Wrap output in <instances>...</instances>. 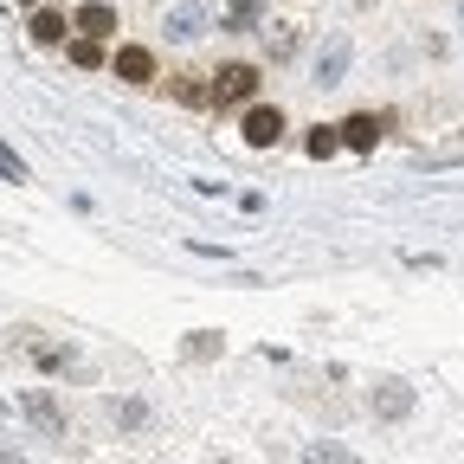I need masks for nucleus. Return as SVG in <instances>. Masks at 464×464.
Masks as SVG:
<instances>
[{"label":"nucleus","mask_w":464,"mask_h":464,"mask_svg":"<svg viewBox=\"0 0 464 464\" xmlns=\"http://www.w3.org/2000/svg\"><path fill=\"white\" fill-rule=\"evenodd\" d=\"M258 84H265V72L252 65V58H232V65L213 72V110H246V103H258Z\"/></svg>","instance_id":"obj_1"},{"label":"nucleus","mask_w":464,"mask_h":464,"mask_svg":"<svg viewBox=\"0 0 464 464\" xmlns=\"http://www.w3.org/2000/svg\"><path fill=\"white\" fill-rule=\"evenodd\" d=\"M110 78H123V84H161V65H155V45L142 39H116L110 45Z\"/></svg>","instance_id":"obj_2"},{"label":"nucleus","mask_w":464,"mask_h":464,"mask_svg":"<svg viewBox=\"0 0 464 464\" xmlns=\"http://www.w3.org/2000/svg\"><path fill=\"white\" fill-rule=\"evenodd\" d=\"M239 136H246V149H277L284 142V110L277 103H246Z\"/></svg>","instance_id":"obj_3"},{"label":"nucleus","mask_w":464,"mask_h":464,"mask_svg":"<svg viewBox=\"0 0 464 464\" xmlns=\"http://www.w3.org/2000/svg\"><path fill=\"white\" fill-rule=\"evenodd\" d=\"M381 130H387V116H374V110H348L342 123H335V142H342L348 155H368V149L381 142Z\"/></svg>","instance_id":"obj_4"},{"label":"nucleus","mask_w":464,"mask_h":464,"mask_svg":"<svg viewBox=\"0 0 464 464\" xmlns=\"http://www.w3.org/2000/svg\"><path fill=\"white\" fill-rule=\"evenodd\" d=\"M348 65H355V45H348V33H335V39H323V52H316L310 78H316L323 91H335V84L348 78Z\"/></svg>","instance_id":"obj_5"},{"label":"nucleus","mask_w":464,"mask_h":464,"mask_svg":"<svg viewBox=\"0 0 464 464\" xmlns=\"http://www.w3.org/2000/svg\"><path fill=\"white\" fill-rule=\"evenodd\" d=\"M72 33H78V39L110 45V39H116V7H110V0H84V7L72 14Z\"/></svg>","instance_id":"obj_6"},{"label":"nucleus","mask_w":464,"mask_h":464,"mask_svg":"<svg viewBox=\"0 0 464 464\" xmlns=\"http://www.w3.org/2000/svg\"><path fill=\"white\" fill-rule=\"evenodd\" d=\"M26 39H33V45H65V39H72V14H58L52 0H45V7L26 14Z\"/></svg>","instance_id":"obj_7"},{"label":"nucleus","mask_w":464,"mask_h":464,"mask_svg":"<svg viewBox=\"0 0 464 464\" xmlns=\"http://www.w3.org/2000/svg\"><path fill=\"white\" fill-rule=\"evenodd\" d=\"M103 413L123 426V432H149V426H155V406L136 400V393H110V400H103Z\"/></svg>","instance_id":"obj_8"},{"label":"nucleus","mask_w":464,"mask_h":464,"mask_svg":"<svg viewBox=\"0 0 464 464\" xmlns=\"http://www.w3.org/2000/svg\"><path fill=\"white\" fill-rule=\"evenodd\" d=\"M161 91L188 110H213V78H200V72H174V78H161Z\"/></svg>","instance_id":"obj_9"},{"label":"nucleus","mask_w":464,"mask_h":464,"mask_svg":"<svg viewBox=\"0 0 464 464\" xmlns=\"http://www.w3.org/2000/svg\"><path fill=\"white\" fill-rule=\"evenodd\" d=\"M368 400H374V420H387V426L413 413V387H406V381H381Z\"/></svg>","instance_id":"obj_10"},{"label":"nucleus","mask_w":464,"mask_h":464,"mask_svg":"<svg viewBox=\"0 0 464 464\" xmlns=\"http://www.w3.org/2000/svg\"><path fill=\"white\" fill-rule=\"evenodd\" d=\"M20 406H26V420H33L39 432H52V439L65 432V413H58V400H52L45 387H26V400H20Z\"/></svg>","instance_id":"obj_11"},{"label":"nucleus","mask_w":464,"mask_h":464,"mask_svg":"<svg viewBox=\"0 0 464 464\" xmlns=\"http://www.w3.org/2000/svg\"><path fill=\"white\" fill-rule=\"evenodd\" d=\"M219 26H226V33H258V26H265V0H226Z\"/></svg>","instance_id":"obj_12"},{"label":"nucleus","mask_w":464,"mask_h":464,"mask_svg":"<svg viewBox=\"0 0 464 464\" xmlns=\"http://www.w3.org/2000/svg\"><path fill=\"white\" fill-rule=\"evenodd\" d=\"M304 464H362V458H355V445H342V439H316V445H304Z\"/></svg>","instance_id":"obj_13"},{"label":"nucleus","mask_w":464,"mask_h":464,"mask_svg":"<svg viewBox=\"0 0 464 464\" xmlns=\"http://www.w3.org/2000/svg\"><path fill=\"white\" fill-rule=\"evenodd\" d=\"M207 33V14L200 7H174L168 14V39H200Z\"/></svg>","instance_id":"obj_14"},{"label":"nucleus","mask_w":464,"mask_h":464,"mask_svg":"<svg viewBox=\"0 0 464 464\" xmlns=\"http://www.w3.org/2000/svg\"><path fill=\"white\" fill-rule=\"evenodd\" d=\"M65 58H72L78 72H103V45H97V39H78V33H72V39H65Z\"/></svg>","instance_id":"obj_15"},{"label":"nucleus","mask_w":464,"mask_h":464,"mask_svg":"<svg viewBox=\"0 0 464 464\" xmlns=\"http://www.w3.org/2000/svg\"><path fill=\"white\" fill-rule=\"evenodd\" d=\"M342 142H335V123H310V136H304V155L310 161H329Z\"/></svg>","instance_id":"obj_16"},{"label":"nucleus","mask_w":464,"mask_h":464,"mask_svg":"<svg viewBox=\"0 0 464 464\" xmlns=\"http://www.w3.org/2000/svg\"><path fill=\"white\" fill-rule=\"evenodd\" d=\"M26 355H33L39 368H78L72 348H52V342H26Z\"/></svg>","instance_id":"obj_17"},{"label":"nucleus","mask_w":464,"mask_h":464,"mask_svg":"<svg viewBox=\"0 0 464 464\" xmlns=\"http://www.w3.org/2000/svg\"><path fill=\"white\" fill-rule=\"evenodd\" d=\"M0 181H14V188H26V181H33V174H26V161H20L7 142H0Z\"/></svg>","instance_id":"obj_18"},{"label":"nucleus","mask_w":464,"mask_h":464,"mask_svg":"<svg viewBox=\"0 0 464 464\" xmlns=\"http://www.w3.org/2000/svg\"><path fill=\"white\" fill-rule=\"evenodd\" d=\"M219 348H226V342H219V335L207 329V335H194V342H188V362H200V355L213 362V355H219Z\"/></svg>","instance_id":"obj_19"},{"label":"nucleus","mask_w":464,"mask_h":464,"mask_svg":"<svg viewBox=\"0 0 464 464\" xmlns=\"http://www.w3.org/2000/svg\"><path fill=\"white\" fill-rule=\"evenodd\" d=\"M290 52H297V33H290V26H271V58H290Z\"/></svg>","instance_id":"obj_20"},{"label":"nucleus","mask_w":464,"mask_h":464,"mask_svg":"<svg viewBox=\"0 0 464 464\" xmlns=\"http://www.w3.org/2000/svg\"><path fill=\"white\" fill-rule=\"evenodd\" d=\"M20 7H26V14H33V7H45V0H20Z\"/></svg>","instance_id":"obj_21"},{"label":"nucleus","mask_w":464,"mask_h":464,"mask_svg":"<svg viewBox=\"0 0 464 464\" xmlns=\"http://www.w3.org/2000/svg\"><path fill=\"white\" fill-rule=\"evenodd\" d=\"M458 14H464V0H458Z\"/></svg>","instance_id":"obj_22"}]
</instances>
